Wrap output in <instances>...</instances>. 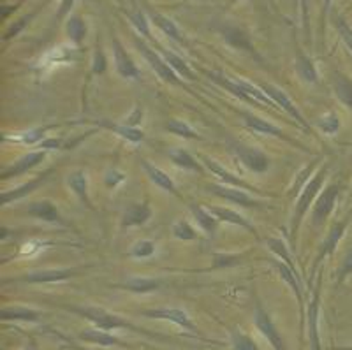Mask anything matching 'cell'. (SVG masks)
<instances>
[{"mask_svg": "<svg viewBox=\"0 0 352 350\" xmlns=\"http://www.w3.org/2000/svg\"><path fill=\"white\" fill-rule=\"evenodd\" d=\"M60 308H64L65 311H71V314L78 315L81 318H87L88 322L92 324L94 327L102 331H116V329H127L132 331V333H140L146 334V336H157V334L148 333V331L141 329L136 324L129 322L120 315L111 314V311L104 310V308L99 307H71V305H60Z\"/></svg>", "mask_w": 352, "mask_h": 350, "instance_id": "6da1fadb", "label": "cell"}, {"mask_svg": "<svg viewBox=\"0 0 352 350\" xmlns=\"http://www.w3.org/2000/svg\"><path fill=\"white\" fill-rule=\"evenodd\" d=\"M328 171H329L328 166L320 167V171L317 173L314 178L308 179L307 185L303 187V190L300 192V197H298L296 208H294V213H292V219H291V231H289L292 243L296 241L298 229H300L301 220L305 219L307 211L310 210V204L314 203V199L317 197V194L322 190V185H324V179H326V176H328Z\"/></svg>", "mask_w": 352, "mask_h": 350, "instance_id": "7a4b0ae2", "label": "cell"}, {"mask_svg": "<svg viewBox=\"0 0 352 350\" xmlns=\"http://www.w3.org/2000/svg\"><path fill=\"white\" fill-rule=\"evenodd\" d=\"M134 43H136V46H138V50L141 52V55L144 56V60H146V62L150 64V67H152L153 71L159 74V78H162L166 83L184 87V81H180L178 74H176L171 67H169V64L164 60V56L160 55V53H157L155 50L150 48L148 44L143 43V41H141L138 36L134 37Z\"/></svg>", "mask_w": 352, "mask_h": 350, "instance_id": "3957f363", "label": "cell"}, {"mask_svg": "<svg viewBox=\"0 0 352 350\" xmlns=\"http://www.w3.org/2000/svg\"><path fill=\"white\" fill-rule=\"evenodd\" d=\"M141 317L153 318V320H166V322H171L175 326L182 327L184 331H188L192 334H199V327L192 322V318L188 317L187 311L180 310V308H148V310L141 311Z\"/></svg>", "mask_w": 352, "mask_h": 350, "instance_id": "277c9868", "label": "cell"}, {"mask_svg": "<svg viewBox=\"0 0 352 350\" xmlns=\"http://www.w3.org/2000/svg\"><path fill=\"white\" fill-rule=\"evenodd\" d=\"M83 270H41V271H30L21 276H14V278H4L2 285L6 283H55L62 282V280L72 278V276H80Z\"/></svg>", "mask_w": 352, "mask_h": 350, "instance_id": "5b68a950", "label": "cell"}, {"mask_svg": "<svg viewBox=\"0 0 352 350\" xmlns=\"http://www.w3.org/2000/svg\"><path fill=\"white\" fill-rule=\"evenodd\" d=\"M254 324H256L257 331L263 334L264 338L268 340V343L272 345L273 350H289L287 343L282 338L280 331L276 329L275 322H273L272 315L264 310L261 303H257L256 310H254Z\"/></svg>", "mask_w": 352, "mask_h": 350, "instance_id": "8992f818", "label": "cell"}, {"mask_svg": "<svg viewBox=\"0 0 352 350\" xmlns=\"http://www.w3.org/2000/svg\"><path fill=\"white\" fill-rule=\"evenodd\" d=\"M349 219H351V217H347L345 220H340V222H335L331 226L328 236H326V239L322 241V245H320L319 254H317L316 261H314L312 271H310V282H312V276L316 275V271H317V267L320 266V263H322L326 257H331V255L335 254L336 247H338V243H340V239L344 238L345 231H347Z\"/></svg>", "mask_w": 352, "mask_h": 350, "instance_id": "52a82bcc", "label": "cell"}, {"mask_svg": "<svg viewBox=\"0 0 352 350\" xmlns=\"http://www.w3.org/2000/svg\"><path fill=\"white\" fill-rule=\"evenodd\" d=\"M342 192V185L338 184H331L324 188V190L320 192L319 199L317 203L314 204L312 210V223L316 227H320L322 223L328 220V217L331 215V211L335 210L336 199H338V195Z\"/></svg>", "mask_w": 352, "mask_h": 350, "instance_id": "ba28073f", "label": "cell"}, {"mask_svg": "<svg viewBox=\"0 0 352 350\" xmlns=\"http://www.w3.org/2000/svg\"><path fill=\"white\" fill-rule=\"evenodd\" d=\"M259 87H261V90H263V92L266 94V96H268L270 99L276 104V106H278V108H282L289 116H292V118L296 120L301 127L310 129V125L307 124V120L303 118V115L300 113V109L296 108V104L289 99V96L284 92V90H282V88L275 87V85H272V83H261Z\"/></svg>", "mask_w": 352, "mask_h": 350, "instance_id": "9c48e42d", "label": "cell"}, {"mask_svg": "<svg viewBox=\"0 0 352 350\" xmlns=\"http://www.w3.org/2000/svg\"><path fill=\"white\" fill-rule=\"evenodd\" d=\"M232 151L234 155L241 160L247 169L254 173H264L268 171L270 167V157L264 151L257 150L252 146H245V144H232Z\"/></svg>", "mask_w": 352, "mask_h": 350, "instance_id": "30bf717a", "label": "cell"}, {"mask_svg": "<svg viewBox=\"0 0 352 350\" xmlns=\"http://www.w3.org/2000/svg\"><path fill=\"white\" fill-rule=\"evenodd\" d=\"M319 310H320V282L317 283L312 299L307 308V326H308V340H310V349L322 350L320 345L319 333Z\"/></svg>", "mask_w": 352, "mask_h": 350, "instance_id": "8fae6325", "label": "cell"}, {"mask_svg": "<svg viewBox=\"0 0 352 350\" xmlns=\"http://www.w3.org/2000/svg\"><path fill=\"white\" fill-rule=\"evenodd\" d=\"M208 192L215 194L220 199H226L229 203L240 204L245 208H261L263 204L259 201H256L252 195H248L247 190H241V188L231 187V185H208Z\"/></svg>", "mask_w": 352, "mask_h": 350, "instance_id": "7c38bea8", "label": "cell"}, {"mask_svg": "<svg viewBox=\"0 0 352 350\" xmlns=\"http://www.w3.org/2000/svg\"><path fill=\"white\" fill-rule=\"evenodd\" d=\"M44 159H46V151L44 150L30 151V153L23 155L21 159H18L14 164H11L9 167L2 169V173H0V178L9 179V178H14V176L25 175V173H28L30 169H34V167L39 166Z\"/></svg>", "mask_w": 352, "mask_h": 350, "instance_id": "4fadbf2b", "label": "cell"}, {"mask_svg": "<svg viewBox=\"0 0 352 350\" xmlns=\"http://www.w3.org/2000/svg\"><path fill=\"white\" fill-rule=\"evenodd\" d=\"M201 160H203L204 166L208 167L210 171H212L213 175H215L220 182H222V185H231V187L241 188V190L257 192V194H261L259 188L254 187V185H250V184H247V182H243L240 176L232 175L231 171H228V169H224V167L220 166V164H217V160L210 159V157H201Z\"/></svg>", "mask_w": 352, "mask_h": 350, "instance_id": "5bb4252c", "label": "cell"}, {"mask_svg": "<svg viewBox=\"0 0 352 350\" xmlns=\"http://www.w3.org/2000/svg\"><path fill=\"white\" fill-rule=\"evenodd\" d=\"M113 52H115V64H116V72L122 76V78H127V80H141V72L136 67L134 60L131 58L127 52L124 50L122 43L118 39L113 41Z\"/></svg>", "mask_w": 352, "mask_h": 350, "instance_id": "9a60e30c", "label": "cell"}, {"mask_svg": "<svg viewBox=\"0 0 352 350\" xmlns=\"http://www.w3.org/2000/svg\"><path fill=\"white\" fill-rule=\"evenodd\" d=\"M52 173H53V169H48V171H44L43 175H39V176H37V178L30 179L28 184L20 185V187L12 188V190L2 192V195H0V204H2V206H8V204L12 203V201L23 199L25 195L32 194V192L36 190V188H39L41 185H43L44 182H46V179L50 178V175H52Z\"/></svg>", "mask_w": 352, "mask_h": 350, "instance_id": "2e32d148", "label": "cell"}, {"mask_svg": "<svg viewBox=\"0 0 352 350\" xmlns=\"http://www.w3.org/2000/svg\"><path fill=\"white\" fill-rule=\"evenodd\" d=\"M208 210H210V213H212V215L219 220V222H226V223H231V226L241 227V229H247L250 234H254L256 238H259L256 227L248 222L243 215H240L238 211L231 210V208H222V206H210Z\"/></svg>", "mask_w": 352, "mask_h": 350, "instance_id": "e0dca14e", "label": "cell"}, {"mask_svg": "<svg viewBox=\"0 0 352 350\" xmlns=\"http://www.w3.org/2000/svg\"><path fill=\"white\" fill-rule=\"evenodd\" d=\"M243 122L250 131L257 132V134H266V135H273L276 140L287 141V143H294L292 140H289L287 135L284 134V131H280L278 127H275L273 124H270L268 120H263L259 116L252 115V113H243Z\"/></svg>", "mask_w": 352, "mask_h": 350, "instance_id": "ac0fdd59", "label": "cell"}, {"mask_svg": "<svg viewBox=\"0 0 352 350\" xmlns=\"http://www.w3.org/2000/svg\"><path fill=\"white\" fill-rule=\"evenodd\" d=\"M78 338L85 343H92V345H99V347H125L127 343L122 342L120 338H116L113 336L109 331H102V329H83L78 333Z\"/></svg>", "mask_w": 352, "mask_h": 350, "instance_id": "d6986e66", "label": "cell"}, {"mask_svg": "<svg viewBox=\"0 0 352 350\" xmlns=\"http://www.w3.org/2000/svg\"><path fill=\"white\" fill-rule=\"evenodd\" d=\"M43 314L32 308L8 307L0 310V320L4 322H41Z\"/></svg>", "mask_w": 352, "mask_h": 350, "instance_id": "ffe728a7", "label": "cell"}, {"mask_svg": "<svg viewBox=\"0 0 352 350\" xmlns=\"http://www.w3.org/2000/svg\"><path fill=\"white\" fill-rule=\"evenodd\" d=\"M140 162H141V167L144 169V173H146V176L152 179L157 187H160L162 190L169 192V194L176 195V197H180V194H178V190H176L175 182H173V179L169 178V176L162 171V169H159V167H155L153 164H150L146 159H140Z\"/></svg>", "mask_w": 352, "mask_h": 350, "instance_id": "44dd1931", "label": "cell"}, {"mask_svg": "<svg viewBox=\"0 0 352 350\" xmlns=\"http://www.w3.org/2000/svg\"><path fill=\"white\" fill-rule=\"evenodd\" d=\"M152 217V208L148 203H134L124 211L122 215V227L143 226Z\"/></svg>", "mask_w": 352, "mask_h": 350, "instance_id": "7402d4cb", "label": "cell"}, {"mask_svg": "<svg viewBox=\"0 0 352 350\" xmlns=\"http://www.w3.org/2000/svg\"><path fill=\"white\" fill-rule=\"evenodd\" d=\"M28 215L36 217V219L44 220V222H62L60 211L56 210V206L50 201H36V203H30L27 208Z\"/></svg>", "mask_w": 352, "mask_h": 350, "instance_id": "603a6c76", "label": "cell"}, {"mask_svg": "<svg viewBox=\"0 0 352 350\" xmlns=\"http://www.w3.org/2000/svg\"><path fill=\"white\" fill-rule=\"evenodd\" d=\"M275 266H276V270H278V273H280L282 280H285V283H287V285L291 287V291L294 292V296H296L298 303H300V314L305 315V310H303V292H301L300 276H298V273L294 270H291V267H289L285 263H282L280 259H276Z\"/></svg>", "mask_w": 352, "mask_h": 350, "instance_id": "cb8c5ba5", "label": "cell"}, {"mask_svg": "<svg viewBox=\"0 0 352 350\" xmlns=\"http://www.w3.org/2000/svg\"><path fill=\"white\" fill-rule=\"evenodd\" d=\"M188 210H190V213L194 215V219L197 220V223H199V227L203 229L204 232L208 236H215L217 232V226H219V220L215 219V217L210 213L208 208H203L201 204H188Z\"/></svg>", "mask_w": 352, "mask_h": 350, "instance_id": "d4e9b609", "label": "cell"}, {"mask_svg": "<svg viewBox=\"0 0 352 350\" xmlns=\"http://www.w3.org/2000/svg\"><path fill=\"white\" fill-rule=\"evenodd\" d=\"M333 90H335V96L338 97L344 106H347L349 109H352V80L347 78L342 72H335L333 74Z\"/></svg>", "mask_w": 352, "mask_h": 350, "instance_id": "484cf974", "label": "cell"}, {"mask_svg": "<svg viewBox=\"0 0 352 350\" xmlns=\"http://www.w3.org/2000/svg\"><path fill=\"white\" fill-rule=\"evenodd\" d=\"M69 187L72 188V192L81 199V203L87 208L94 210L92 201L88 197V182H87V173L85 171H74L69 176Z\"/></svg>", "mask_w": 352, "mask_h": 350, "instance_id": "4316f807", "label": "cell"}, {"mask_svg": "<svg viewBox=\"0 0 352 350\" xmlns=\"http://www.w3.org/2000/svg\"><path fill=\"white\" fill-rule=\"evenodd\" d=\"M150 20H152L153 23H155L157 27H159L160 30L166 34V36L171 37L173 41H176V43H180V44H185V37L182 36V32L175 25V21H171L169 18L162 17V14H159V12H155V11H150Z\"/></svg>", "mask_w": 352, "mask_h": 350, "instance_id": "83f0119b", "label": "cell"}, {"mask_svg": "<svg viewBox=\"0 0 352 350\" xmlns=\"http://www.w3.org/2000/svg\"><path fill=\"white\" fill-rule=\"evenodd\" d=\"M169 159L173 160V164L178 167H184V169H188V171H196V173H201L203 171V167H201V164L197 162L196 159H194L188 151L182 150V148H176V150H169Z\"/></svg>", "mask_w": 352, "mask_h": 350, "instance_id": "f1b7e54d", "label": "cell"}, {"mask_svg": "<svg viewBox=\"0 0 352 350\" xmlns=\"http://www.w3.org/2000/svg\"><path fill=\"white\" fill-rule=\"evenodd\" d=\"M159 50H160V55L164 56V60L169 64V67H171L176 74H182L184 78H187V80H196V74H194L192 69L188 67L187 62H185L184 58H180V56L175 55V53L171 52H166V50L162 48Z\"/></svg>", "mask_w": 352, "mask_h": 350, "instance_id": "f546056e", "label": "cell"}, {"mask_svg": "<svg viewBox=\"0 0 352 350\" xmlns=\"http://www.w3.org/2000/svg\"><path fill=\"white\" fill-rule=\"evenodd\" d=\"M102 127L109 129V131H113L115 134H118L120 138H124V140H127L129 143H141V141L144 140V132L140 131V129L136 127H129V125L122 124V125H116V124H109V122H102Z\"/></svg>", "mask_w": 352, "mask_h": 350, "instance_id": "4dcf8cb0", "label": "cell"}, {"mask_svg": "<svg viewBox=\"0 0 352 350\" xmlns=\"http://www.w3.org/2000/svg\"><path fill=\"white\" fill-rule=\"evenodd\" d=\"M160 285H162V283H160V280H155V278H132V280H129L127 283H124L122 287H124L125 291L138 292V294H144V292L157 291Z\"/></svg>", "mask_w": 352, "mask_h": 350, "instance_id": "1f68e13d", "label": "cell"}, {"mask_svg": "<svg viewBox=\"0 0 352 350\" xmlns=\"http://www.w3.org/2000/svg\"><path fill=\"white\" fill-rule=\"evenodd\" d=\"M52 127H55V125H50V127L32 129V131H27L20 135H14V138L4 135V141L12 140V141H20V143H23V144H39L46 140V132H48Z\"/></svg>", "mask_w": 352, "mask_h": 350, "instance_id": "d6a6232c", "label": "cell"}, {"mask_svg": "<svg viewBox=\"0 0 352 350\" xmlns=\"http://www.w3.org/2000/svg\"><path fill=\"white\" fill-rule=\"evenodd\" d=\"M296 69H298V74H300L307 83H317V81H319L317 80V69L316 65H314V60L310 58V56L300 53L296 62Z\"/></svg>", "mask_w": 352, "mask_h": 350, "instance_id": "836d02e7", "label": "cell"}, {"mask_svg": "<svg viewBox=\"0 0 352 350\" xmlns=\"http://www.w3.org/2000/svg\"><path fill=\"white\" fill-rule=\"evenodd\" d=\"M65 30H67L69 39L74 44H81L87 37V25L81 20L80 17H72L69 18L67 25H65Z\"/></svg>", "mask_w": 352, "mask_h": 350, "instance_id": "e575fe53", "label": "cell"}, {"mask_svg": "<svg viewBox=\"0 0 352 350\" xmlns=\"http://www.w3.org/2000/svg\"><path fill=\"white\" fill-rule=\"evenodd\" d=\"M266 245H268L270 250H272L273 254L276 255V259H280L282 263H285L289 267H291V270H294V271H296V273H298L296 266H294V263H292L291 254H289V248L285 247V243L282 241V239H278V238H268V239H266Z\"/></svg>", "mask_w": 352, "mask_h": 350, "instance_id": "d590c367", "label": "cell"}, {"mask_svg": "<svg viewBox=\"0 0 352 350\" xmlns=\"http://www.w3.org/2000/svg\"><path fill=\"white\" fill-rule=\"evenodd\" d=\"M166 131H169L175 135H180V138H185V140H201V135L190 125L182 122V120H169L168 124H166Z\"/></svg>", "mask_w": 352, "mask_h": 350, "instance_id": "8d00e7d4", "label": "cell"}, {"mask_svg": "<svg viewBox=\"0 0 352 350\" xmlns=\"http://www.w3.org/2000/svg\"><path fill=\"white\" fill-rule=\"evenodd\" d=\"M231 347L232 350H261L252 336L245 334L243 331H231Z\"/></svg>", "mask_w": 352, "mask_h": 350, "instance_id": "74e56055", "label": "cell"}, {"mask_svg": "<svg viewBox=\"0 0 352 350\" xmlns=\"http://www.w3.org/2000/svg\"><path fill=\"white\" fill-rule=\"evenodd\" d=\"M171 231H173V236L182 239V241H192V239L197 238L196 229H194L187 220H178V222L173 223Z\"/></svg>", "mask_w": 352, "mask_h": 350, "instance_id": "f35d334b", "label": "cell"}, {"mask_svg": "<svg viewBox=\"0 0 352 350\" xmlns=\"http://www.w3.org/2000/svg\"><path fill=\"white\" fill-rule=\"evenodd\" d=\"M153 254H155V243L150 241V239H141V241H136L131 248V257H136V259L152 257Z\"/></svg>", "mask_w": 352, "mask_h": 350, "instance_id": "ab89813d", "label": "cell"}, {"mask_svg": "<svg viewBox=\"0 0 352 350\" xmlns=\"http://www.w3.org/2000/svg\"><path fill=\"white\" fill-rule=\"evenodd\" d=\"M317 125H319V129L324 134H336L338 132V129H340V118H338V115L336 113H328V115H324L322 118L317 120Z\"/></svg>", "mask_w": 352, "mask_h": 350, "instance_id": "60d3db41", "label": "cell"}, {"mask_svg": "<svg viewBox=\"0 0 352 350\" xmlns=\"http://www.w3.org/2000/svg\"><path fill=\"white\" fill-rule=\"evenodd\" d=\"M131 21H132V25L136 27V30L141 34V36H144V37H146V39H152V34H150L148 20H146V17H144L143 12H140V11L132 12V14H131Z\"/></svg>", "mask_w": 352, "mask_h": 350, "instance_id": "b9f144b4", "label": "cell"}, {"mask_svg": "<svg viewBox=\"0 0 352 350\" xmlns=\"http://www.w3.org/2000/svg\"><path fill=\"white\" fill-rule=\"evenodd\" d=\"M349 275H352V247L349 248V252L345 254L340 270L336 271V285H342Z\"/></svg>", "mask_w": 352, "mask_h": 350, "instance_id": "7bdbcfd3", "label": "cell"}, {"mask_svg": "<svg viewBox=\"0 0 352 350\" xmlns=\"http://www.w3.org/2000/svg\"><path fill=\"white\" fill-rule=\"evenodd\" d=\"M335 27H336V30H338V34H340L342 39H344V43L347 44V48L352 52V28L349 27L347 21L340 17L335 20Z\"/></svg>", "mask_w": 352, "mask_h": 350, "instance_id": "ee69618b", "label": "cell"}, {"mask_svg": "<svg viewBox=\"0 0 352 350\" xmlns=\"http://www.w3.org/2000/svg\"><path fill=\"white\" fill-rule=\"evenodd\" d=\"M108 67V62H106L104 52L97 46L96 53H94V62H92V74H102Z\"/></svg>", "mask_w": 352, "mask_h": 350, "instance_id": "f6af8a7d", "label": "cell"}, {"mask_svg": "<svg viewBox=\"0 0 352 350\" xmlns=\"http://www.w3.org/2000/svg\"><path fill=\"white\" fill-rule=\"evenodd\" d=\"M104 182L109 188H115L116 185H120L122 182H125V175L116 169H108L104 175Z\"/></svg>", "mask_w": 352, "mask_h": 350, "instance_id": "bcb514c9", "label": "cell"}, {"mask_svg": "<svg viewBox=\"0 0 352 350\" xmlns=\"http://www.w3.org/2000/svg\"><path fill=\"white\" fill-rule=\"evenodd\" d=\"M215 267L219 266H231V264L241 263L243 255H215Z\"/></svg>", "mask_w": 352, "mask_h": 350, "instance_id": "7dc6e473", "label": "cell"}, {"mask_svg": "<svg viewBox=\"0 0 352 350\" xmlns=\"http://www.w3.org/2000/svg\"><path fill=\"white\" fill-rule=\"evenodd\" d=\"M39 146L43 148L44 151H46V150H60V148L64 146V141L56 140V138H46L43 143H39Z\"/></svg>", "mask_w": 352, "mask_h": 350, "instance_id": "c3c4849f", "label": "cell"}, {"mask_svg": "<svg viewBox=\"0 0 352 350\" xmlns=\"http://www.w3.org/2000/svg\"><path fill=\"white\" fill-rule=\"evenodd\" d=\"M27 20H30V17H25V18H21L20 21H18L16 25H12L11 28H9L8 32H6V36H4V39L8 41V39H11V37H14V36H18V34H20V30L21 28L25 27V25H27Z\"/></svg>", "mask_w": 352, "mask_h": 350, "instance_id": "681fc988", "label": "cell"}, {"mask_svg": "<svg viewBox=\"0 0 352 350\" xmlns=\"http://www.w3.org/2000/svg\"><path fill=\"white\" fill-rule=\"evenodd\" d=\"M141 118H143V109L134 108V111L127 116V122H125V125H129V127H136V125L141 122Z\"/></svg>", "mask_w": 352, "mask_h": 350, "instance_id": "f907efd6", "label": "cell"}, {"mask_svg": "<svg viewBox=\"0 0 352 350\" xmlns=\"http://www.w3.org/2000/svg\"><path fill=\"white\" fill-rule=\"evenodd\" d=\"M72 4H74V0H62L60 9H58V14H56V18H58V20H64V18L69 14V11H71Z\"/></svg>", "mask_w": 352, "mask_h": 350, "instance_id": "816d5d0a", "label": "cell"}, {"mask_svg": "<svg viewBox=\"0 0 352 350\" xmlns=\"http://www.w3.org/2000/svg\"><path fill=\"white\" fill-rule=\"evenodd\" d=\"M301 8H303V23H305V27H307V2H305V0H301Z\"/></svg>", "mask_w": 352, "mask_h": 350, "instance_id": "f5cc1de1", "label": "cell"}, {"mask_svg": "<svg viewBox=\"0 0 352 350\" xmlns=\"http://www.w3.org/2000/svg\"><path fill=\"white\" fill-rule=\"evenodd\" d=\"M329 4H331V0H326V2H324V11H328Z\"/></svg>", "mask_w": 352, "mask_h": 350, "instance_id": "db71d44e", "label": "cell"}, {"mask_svg": "<svg viewBox=\"0 0 352 350\" xmlns=\"http://www.w3.org/2000/svg\"><path fill=\"white\" fill-rule=\"evenodd\" d=\"M333 350H352V347H338V349H333Z\"/></svg>", "mask_w": 352, "mask_h": 350, "instance_id": "11a10c76", "label": "cell"}, {"mask_svg": "<svg viewBox=\"0 0 352 350\" xmlns=\"http://www.w3.org/2000/svg\"><path fill=\"white\" fill-rule=\"evenodd\" d=\"M72 347V345H71ZM72 349H76V350H83V349H78V347H72Z\"/></svg>", "mask_w": 352, "mask_h": 350, "instance_id": "9f6ffc18", "label": "cell"}]
</instances>
